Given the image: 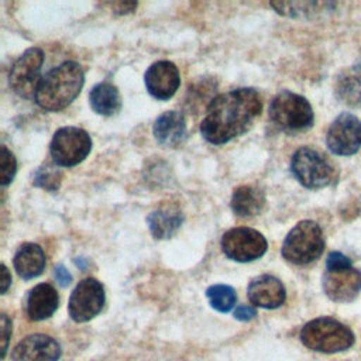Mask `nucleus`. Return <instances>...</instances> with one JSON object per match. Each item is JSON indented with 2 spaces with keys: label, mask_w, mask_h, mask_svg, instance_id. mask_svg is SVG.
<instances>
[{
  "label": "nucleus",
  "mask_w": 361,
  "mask_h": 361,
  "mask_svg": "<svg viewBox=\"0 0 361 361\" xmlns=\"http://www.w3.org/2000/svg\"><path fill=\"white\" fill-rule=\"evenodd\" d=\"M262 110V99L255 89L240 87L210 100L200 124L203 138L210 144H224L247 133Z\"/></svg>",
  "instance_id": "f257e3e1"
},
{
  "label": "nucleus",
  "mask_w": 361,
  "mask_h": 361,
  "mask_svg": "<svg viewBox=\"0 0 361 361\" xmlns=\"http://www.w3.org/2000/svg\"><path fill=\"white\" fill-rule=\"evenodd\" d=\"M85 73L78 62L66 61L51 69L41 80L35 93L37 104L48 111L68 107L80 93Z\"/></svg>",
  "instance_id": "f03ea898"
},
{
  "label": "nucleus",
  "mask_w": 361,
  "mask_h": 361,
  "mask_svg": "<svg viewBox=\"0 0 361 361\" xmlns=\"http://www.w3.org/2000/svg\"><path fill=\"white\" fill-rule=\"evenodd\" d=\"M302 343L314 351L337 353L347 350L354 343L353 331L331 317H319L300 330Z\"/></svg>",
  "instance_id": "7ed1b4c3"
},
{
  "label": "nucleus",
  "mask_w": 361,
  "mask_h": 361,
  "mask_svg": "<svg viewBox=\"0 0 361 361\" xmlns=\"http://www.w3.org/2000/svg\"><path fill=\"white\" fill-rule=\"evenodd\" d=\"M324 240L322 228L312 220L299 221L285 237L282 257L296 265H305L322 255Z\"/></svg>",
  "instance_id": "20e7f679"
},
{
  "label": "nucleus",
  "mask_w": 361,
  "mask_h": 361,
  "mask_svg": "<svg viewBox=\"0 0 361 361\" xmlns=\"http://www.w3.org/2000/svg\"><path fill=\"white\" fill-rule=\"evenodd\" d=\"M269 118L286 133L303 131L313 124V109L303 96L283 90L271 102Z\"/></svg>",
  "instance_id": "39448f33"
},
{
  "label": "nucleus",
  "mask_w": 361,
  "mask_h": 361,
  "mask_svg": "<svg viewBox=\"0 0 361 361\" xmlns=\"http://www.w3.org/2000/svg\"><path fill=\"white\" fill-rule=\"evenodd\" d=\"M295 178L309 189H320L336 179L334 165L317 149L310 147L299 148L290 161Z\"/></svg>",
  "instance_id": "423d86ee"
},
{
  "label": "nucleus",
  "mask_w": 361,
  "mask_h": 361,
  "mask_svg": "<svg viewBox=\"0 0 361 361\" xmlns=\"http://www.w3.org/2000/svg\"><path fill=\"white\" fill-rule=\"evenodd\" d=\"M92 149L90 135L79 127L59 128L51 141L49 152L59 166H75L82 162Z\"/></svg>",
  "instance_id": "0eeeda50"
},
{
  "label": "nucleus",
  "mask_w": 361,
  "mask_h": 361,
  "mask_svg": "<svg viewBox=\"0 0 361 361\" xmlns=\"http://www.w3.org/2000/svg\"><path fill=\"white\" fill-rule=\"evenodd\" d=\"M44 52L39 48H28L11 66L8 83L11 90L24 99L35 97L38 86L42 80L41 66Z\"/></svg>",
  "instance_id": "6e6552de"
},
{
  "label": "nucleus",
  "mask_w": 361,
  "mask_h": 361,
  "mask_svg": "<svg viewBox=\"0 0 361 361\" xmlns=\"http://www.w3.org/2000/svg\"><path fill=\"white\" fill-rule=\"evenodd\" d=\"M268 243L265 237L250 227H235L223 234L221 250L230 259L238 262L254 261L265 254Z\"/></svg>",
  "instance_id": "1a4fd4ad"
},
{
  "label": "nucleus",
  "mask_w": 361,
  "mask_h": 361,
  "mask_svg": "<svg viewBox=\"0 0 361 361\" xmlns=\"http://www.w3.org/2000/svg\"><path fill=\"white\" fill-rule=\"evenodd\" d=\"M104 305V288L94 278L80 281L69 299V316L76 323L93 319Z\"/></svg>",
  "instance_id": "9d476101"
},
{
  "label": "nucleus",
  "mask_w": 361,
  "mask_h": 361,
  "mask_svg": "<svg viewBox=\"0 0 361 361\" xmlns=\"http://www.w3.org/2000/svg\"><path fill=\"white\" fill-rule=\"evenodd\" d=\"M326 142L336 155L355 154L361 147V121L351 113H341L331 123Z\"/></svg>",
  "instance_id": "9b49d317"
},
{
  "label": "nucleus",
  "mask_w": 361,
  "mask_h": 361,
  "mask_svg": "<svg viewBox=\"0 0 361 361\" xmlns=\"http://www.w3.org/2000/svg\"><path fill=\"white\" fill-rule=\"evenodd\" d=\"M144 80L147 90L152 97L168 100L176 93L180 85V75L175 63L169 61H158L147 69Z\"/></svg>",
  "instance_id": "f8f14e48"
},
{
  "label": "nucleus",
  "mask_w": 361,
  "mask_h": 361,
  "mask_svg": "<svg viewBox=\"0 0 361 361\" xmlns=\"http://www.w3.org/2000/svg\"><path fill=\"white\" fill-rule=\"evenodd\" d=\"M323 289L331 300L350 302L361 289V272L353 267L327 269L323 275Z\"/></svg>",
  "instance_id": "ddd939ff"
},
{
  "label": "nucleus",
  "mask_w": 361,
  "mask_h": 361,
  "mask_svg": "<svg viewBox=\"0 0 361 361\" xmlns=\"http://www.w3.org/2000/svg\"><path fill=\"white\" fill-rule=\"evenodd\" d=\"M59 344L44 334H32L20 341L11 354L13 361H58Z\"/></svg>",
  "instance_id": "4468645a"
},
{
  "label": "nucleus",
  "mask_w": 361,
  "mask_h": 361,
  "mask_svg": "<svg viewBox=\"0 0 361 361\" xmlns=\"http://www.w3.org/2000/svg\"><path fill=\"white\" fill-rule=\"evenodd\" d=\"M248 299L254 306L264 309L279 307L286 298L282 282L272 275H261L254 278L247 290Z\"/></svg>",
  "instance_id": "2eb2a0df"
},
{
  "label": "nucleus",
  "mask_w": 361,
  "mask_h": 361,
  "mask_svg": "<svg viewBox=\"0 0 361 361\" xmlns=\"http://www.w3.org/2000/svg\"><path fill=\"white\" fill-rule=\"evenodd\" d=\"M152 131L155 140L161 145L166 148L179 147L183 144L188 134L185 116L175 110L165 111L155 120Z\"/></svg>",
  "instance_id": "dca6fc26"
},
{
  "label": "nucleus",
  "mask_w": 361,
  "mask_h": 361,
  "mask_svg": "<svg viewBox=\"0 0 361 361\" xmlns=\"http://www.w3.org/2000/svg\"><path fill=\"white\" fill-rule=\"evenodd\" d=\"M58 305L59 296L55 288L49 283H39L28 293L27 313L32 320H44L54 314Z\"/></svg>",
  "instance_id": "f3484780"
},
{
  "label": "nucleus",
  "mask_w": 361,
  "mask_h": 361,
  "mask_svg": "<svg viewBox=\"0 0 361 361\" xmlns=\"http://www.w3.org/2000/svg\"><path fill=\"white\" fill-rule=\"evenodd\" d=\"M182 220V212L173 204H162L147 217L151 234L158 240L172 237L180 227Z\"/></svg>",
  "instance_id": "a211bd4d"
},
{
  "label": "nucleus",
  "mask_w": 361,
  "mask_h": 361,
  "mask_svg": "<svg viewBox=\"0 0 361 361\" xmlns=\"http://www.w3.org/2000/svg\"><path fill=\"white\" fill-rule=\"evenodd\" d=\"M14 268L24 279H32L42 274L45 268V254L38 244L24 243L14 255Z\"/></svg>",
  "instance_id": "6ab92c4d"
},
{
  "label": "nucleus",
  "mask_w": 361,
  "mask_h": 361,
  "mask_svg": "<svg viewBox=\"0 0 361 361\" xmlns=\"http://www.w3.org/2000/svg\"><path fill=\"white\" fill-rule=\"evenodd\" d=\"M334 93L344 104L361 107V66L341 71L334 82Z\"/></svg>",
  "instance_id": "aec40b11"
},
{
  "label": "nucleus",
  "mask_w": 361,
  "mask_h": 361,
  "mask_svg": "<svg viewBox=\"0 0 361 361\" xmlns=\"http://www.w3.org/2000/svg\"><path fill=\"white\" fill-rule=\"evenodd\" d=\"M265 206L264 193L250 185H243L234 189L231 196V209L240 217L257 216Z\"/></svg>",
  "instance_id": "412c9836"
},
{
  "label": "nucleus",
  "mask_w": 361,
  "mask_h": 361,
  "mask_svg": "<svg viewBox=\"0 0 361 361\" xmlns=\"http://www.w3.org/2000/svg\"><path fill=\"white\" fill-rule=\"evenodd\" d=\"M92 109L102 116H113L121 107V97L118 89L109 82L97 83L89 93Z\"/></svg>",
  "instance_id": "4be33fe9"
},
{
  "label": "nucleus",
  "mask_w": 361,
  "mask_h": 361,
  "mask_svg": "<svg viewBox=\"0 0 361 361\" xmlns=\"http://www.w3.org/2000/svg\"><path fill=\"white\" fill-rule=\"evenodd\" d=\"M269 6L282 16L295 18H307L333 11L334 3L327 1H271Z\"/></svg>",
  "instance_id": "5701e85b"
},
{
  "label": "nucleus",
  "mask_w": 361,
  "mask_h": 361,
  "mask_svg": "<svg viewBox=\"0 0 361 361\" xmlns=\"http://www.w3.org/2000/svg\"><path fill=\"white\" fill-rule=\"evenodd\" d=\"M206 296L213 309L226 313L230 312L237 300L235 290L228 285H213L207 288Z\"/></svg>",
  "instance_id": "b1692460"
},
{
  "label": "nucleus",
  "mask_w": 361,
  "mask_h": 361,
  "mask_svg": "<svg viewBox=\"0 0 361 361\" xmlns=\"http://www.w3.org/2000/svg\"><path fill=\"white\" fill-rule=\"evenodd\" d=\"M61 179H62V173L58 169L52 166H42L37 169L32 183L45 190L56 192L61 186Z\"/></svg>",
  "instance_id": "393cba45"
},
{
  "label": "nucleus",
  "mask_w": 361,
  "mask_h": 361,
  "mask_svg": "<svg viewBox=\"0 0 361 361\" xmlns=\"http://www.w3.org/2000/svg\"><path fill=\"white\" fill-rule=\"evenodd\" d=\"M0 169H1L0 182L3 186H7L16 175L17 162H16L14 155L7 149L6 145H1V148H0Z\"/></svg>",
  "instance_id": "a878e982"
},
{
  "label": "nucleus",
  "mask_w": 361,
  "mask_h": 361,
  "mask_svg": "<svg viewBox=\"0 0 361 361\" xmlns=\"http://www.w3.org/2000/svg\"><path fill=\"white\" fill-rule=\"evenodd\" d=\"M345 267H351V261L343 255L341 252H331L327 257V262H326V268L327 269H336V268H345Z\"/></svg>",
  "instance_id": "bb28decb"
},
{
  "label": "nucleus",
  "mask_w": 361,
  "mask_h": 361,
  "mask_svg": "<svg viewBox=\"0 0 361 361\" xmlns=\"http://www.w3.org/2000/svg\"><path fill=\"white\" fill-rule=\"evenodd\" d=\"M10 334H11V322L6 314H1V358L6 357Z\"/></svg>",
  "instance_id": "cd10ccee"
},
{
  "label": "nucleus",
  "mask_w": 361,
  "mask_h": 361,
  "mask_svg": "<svg viewBox=\"0 0 361 361\" xmlns=\"http://www.w3.org/2000/svg\"><path fill=\"white\" fill-rule=\"evenodd\" d=\"M109 6L114 14H120V16L133 13L137 8L135 1H116V3H109Z\"/></svg>",
  "instance_id": "c85d7f7f"
},
{
  "label": "nucleus",
  "mask_w": 361,
  "mask_h": 361,
  "mask_svg": "<svg viewBox=\"0 0 361 361\" xmlns=\"http://www.w3.org/2000/svg\"><path fill=\"white\" fill-rule=\"evenodd\" d=\"M257 316V310L252 307V306H248V305H240L237 306V309L234 310V317L237 320H241V322H247V320H251Z\"/></svg>",
  "instance_id": "c756f323"
},
{
  "label": "nucleus",
  "mask_w": 361,
  "mask_h": 361,
  "mask_svg": "<svg viewBox=\"0 0 361 361\" xmlns=\"http://www.w3.org/2000/svg\"><path fill=\"white\" fill-rule=\"evenodd\" d=\"M55 278L59 282L61 286H68L72 282V275L69 274V271L63 267V265H58L55 268Z\"/></svg>",
  "instance_id": "7c9ffc66"
},
{
  "label": "nucleus",
  "mask_w": 361,
  "mask_h": 361,
  "mask_svg": "<svg viewBox=\"0 0 361 361\" xmlns=\"http://www.w3.org/2000/svg\"><path fill=\"white\" fill-rule=\"evenodd\" d=\"M0 285H1V293H6L8 286L11 285V275L7 269V267L4 264H1V279H0Z\"/></svg>",
  "instance_id": "2f4dec72"
}]
</instances>
